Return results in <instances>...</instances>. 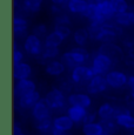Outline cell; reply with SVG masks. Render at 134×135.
<instances>
[{
	"mask_svg": "<svg viewBox=\"0 0 134 135\" xmlns=\"http://www.w3.org/2000/svg\"><path fill=\"white\" fill-rule=\"evenodd\" d=\"M101 135H114V134H112V133H107V132H104Z\"/></svg>",
	"mask_w": 134,
	"mask_h": 135,
	"instance_id": "obj_42",
	"label": "cell"
},
{
	"mask_svg": "<svg viewBox=\"0 0 134 135\" xmlns=\"http://www.w3.org/2000/svg\"><path fill=\"white\" fill-rule=\"evenodd\" d=\"M69 106H80V107L89 108L92 105V99L86 93H72L67 98Z\"/></svg>",
	"mask_w": 134,
	"mask_h": 135,
	"instance_id": "obj_11",
	"label": "cell"
},
{
	"mask_svg": "<svg viewBox=\"0 0 134 135\" xmlns=\"http://www.w3.org/2000/svg\"><path fill=\"white\" fill-rule=\"evenodd\" d=\"M44 0H22L24 7L27 12L37 13L40 11L41 6H42Z\"/></svg>",
	"mask_w": 134,
	"mask_h": 135,
	"instance_id": "obj_27",
	"label": "cell"
},
{
	"mask_svg": "<svg viewBox=\"0 0 134 135\" xmlns=\"http://www.w3.org/2000/svg\"><path fill=\"white\" fill-rule=\"evenodd\" d=\"M98 118L100 120H107V119H115V106H112L111 103H102L97 110Z\"/></svg>",
	"mask_w": 134,
	"mask_h": 135,
	"instance_id": "obj_20",
	"label": "cell"
},
{
	"mask_svg": "<svg viewBox=\"0 0 134 135\" xmlns=\"http://www.w3.org/2000/svg\"><path fill=\"white\" fill-rule=\"evenodd\" d=\"M127 86L130 88L134 87V75H131V76H128V82H127Z\"/></svg>",
	"mask_w": 134,
	"mask_h": 135,
	"instance_id": "obj_40",
	"label": "cell"
},
{
	"mask_svg": "<svg viewBox=\"0 0 134 135\" xmlns=\"http://www.w3.org/2000/svg\"><path fill=\"white\" fill-rule=\"evenodd\" d=\"M33 34H35L37 37L39 38H44V37H47V26L44 25V24H39V25H35L33 27Z\"/></svg>",
	"mask_w": 134,
	"mask_h": 135,
	"instance_id": "obj_33",
	"label": "cell"
},
{
	"mask_svg": "<svg viewBox=\"0 0 134 135\" xmlns=\"http://www.w3.org/2000/svg\"><path fill=\"white\" fill-rule=\"evenodd\" d=\"M112 65H113V59L109 55H107V54L99 52L92 59L91 67L95 73V75H104L109 72Z\"/></svg>",
	"mask_w": 134,
	"mask_h": 135,
	"instance_id": "obj_3",
	"label": "cell"
},
{
	"mask_svg": "<svg viewBox=\"0 0 134 135\" xmlns=\"http://www.w3.org/2000/svg\"><path fill=\"white\" fill-rule=\"evenodd\" d=\"M68 132H64V131H59V129H55V128H53V131H52V135H68L67 134Z\"/></svg>",
	"mask_w": 134,
	"mask_h": 135,
	"instance_id": "obj_39",
	"label": "cell"
},
{
	"mask_svg": "<svg viewBox=\"0 0 134 135\" xmlns=\"http://www.w3.org/2000/svg\"><path fill=\"white\" fill-rule=\"evenodd\" d=\"M54 31H56V32H58L64 39L69 38V35L72 34V30L68 25H55Z\"/></svg>",
	"mask_w": 134,
	"mask_h": 135,
	"instance_id": "obj_32",
	"label": "cell"
},
{
	"mask_svg": "<svg viewBox=\"0 0 134 135\" xmlns=\"http://www.w3.org/2000/svg\"><path fill=\"white\" fill-rule=\"evenodd\" d=\"M28 30V22L25 18L15 15L13 18V33L17 38H22L26 35Z\"/></svg>",
	"mask_w": 134,
	"mask_h": 135,
	"instance_id": "obj_15",
	"label": "cell"
},
{
	"mask_svg": "<svg viewBox=\"0 0 134 135\" xmlns=\"http://www.w3.org/2000/svg\"><path fill=\"white\" fill-rule=\"evenodd\" d=\"M87 108L80 106H69L67 108V115L74 121V123H82L85 116L87 114Z\"/></svg>",
	"mask_w": 134,
	"mask_h": 135,
	"instance_id": "obj_17",
	"label": "cell"
},
{
	"mask_svg": "<svg viewBox=\"0 0 134 135\" xmlns=\"http://www.w3.org/2000/svg\"><path fill=\"white\" fill-rule=\"evenodd\" d=\"M24 60V53L20 51V48L13 49V65H18Z\"/></svg>",
	"mask_w": 134,
	"mask_h": 135,
	"instance_id": "obj_35",
	"label": "cell"
},
{
	"mask_svg": "<svg viewBox=\"0 0 134 135\" xmlns=\"http://www.w3.org/2000/svg\"><path fill=\"white\" fill-rule=\"evenodd\" d=\"M66 66L61 60H51L46 65L45 67V72L48 75H52V76H60L61 74L65 72Z\"/></svg>",
	"mask_w": 134,
	"mask_h": 135,
	"instance_id": "obj_18",
	"label": "cell"
},
{
	"mask_svg": "<svg viewBox=\"0 0 134 135\" xmlns=\"http://www.w3.org/2000/svg\"><path fill=\"white\" fill-rule=\"evenodd\" d=\"M40 99H41L40 93L34 90V92L30 93V94H26L18 99V105H19V107L24 108V109H28V108H32Z\"/></svg>",
	"mask_w": 134,
	"mask_h": 135,
	"instance_id": "obj_16",
	"label": "cell"
},
{
	"mask_svg": "<svg viewBox=\"0 0 134 135\" xmlns=\"http://www.w3.org/2000/svg\"><path fill=\"white\" fill-rule=\"evenodd\" d=\"M100 122L102 123V126H104V129L105 132H107V133H115V132L118 131V123L117 121H115V119H107V120H100Z\"/></svg>",
	"mask_w": 134,
	"mask_h": 135,
	"instance_id": "obj_31",
	"label": "cell"
},
{
	"mask_svg": "<svg viewBox=\"0 0 134 135\" xmlns=\"http://www.w3.org/2000/svg\"><path fill=\"white\" fill-rule=\"evenodd\" d=\"M65 40L56 31L51 32L47 37L45 38V46L46 47H59L63 44V41Z\"/></svg>",
	"mask_w": 134,
	"mask_h": 135,
	"instance_id": "obj_24",
	"label": "cell"
},
{
	"mask_svg": "<svg viewBox=\"0 0 134 135\" xmlns=\"http://www.w3.org/2000/svg\"><path fill=\"white\" fill-rule=\"evenodd\" d=\"M31 113L34 120H41L51 116V108L50 106L46 103L45 99H40L32 108H31Z\"/></svg>",
	"mask_w": 134,
	"mask_h": 135,
	"instance_id": "obj_10",
	"label": "cell"
},
{
	"mask_svg": "<svg viewBox=\"0 0 134 135\" xmlns=\"http://www.w3.org/2000/svg\"><path fill=\"white\" fill-rule=\"evenodd\" d=\"M111 5H112V8L115 12V14L128 11V7H130L127 0H111Z\"/></svg>",
	"mask_w": 134,
	"mask_h": 135,
	"instance_id": "obj_28",
	"label": "cell"
},
{
	"mask_svg": "<svg viewBox=\"0 0 134 135\" xmlns=\"http://www.w3.org/2000/svg\"><path fill=\"white\" fill-rule=\"evenodd\" d=\"M44 99L51 109L56 112H61L66 107V103H68L65 94H64V90L59 89V88H53L45 95Z\"/></svg>",
	"mask_w": 134,
	"mask_h": 135,
	"instance_id": "obj_2",
	"label": "cell"
},
{
	"mask_svg": "<svg viewBox=\"0 0 134 135\" xmlns=\"http://www.w3.org/2000/svg\"><path fill=\"white\" fill-rule=\"evenodd\" d=\"M95 75L92 67H88L86 65H79L72 69L71 73V80L75 85H82L88 84L89 80Z\"/></svg>",
	"mask_w": 134,
	"mask_h": 135,
	"instance_id": "obj_5",
	"label": "cell"
},
{
	"mask_svg": "<svg viewBox=\"0 0 134 135\" xmlns=\"http://www.w3.org/2000/svg\"><path fill=\"white\" fill-rule=\"evenodd\" d=\"M89 2L87 0H69L67 2V8L72 13H78V14H82L86 11L87 6Z\"/></svg>",
	"mask_w": 134,
	"mask_h": 135,
	"instance_id": "obj_22",
	"label": "cell"
},
{
	"mask_svg": "<svg viewBox=\"0 0 134 135\" xmlns=\"http://www.w3.org/2000/svg\"><path fill=\"white\" fill-rule=\"evenodd\" d=\"M95 4H97V18L94 22L104 24L109 21L111 19H114L115 12L112 8L111 0H95Z\"/></svg>",
	"mask_w": 134,
	"mask_h": 135,
	"instance_id": "obj_4",
	"label": "cell"
},
{
	"mask_svg": "<svg viewBox=\"0 0 134 135\" xmlns=\"http://www.w3.org/2000/svg\"><path fill=\"white\" fill-rule=\"evenodd\" d=\"M81 15L87 18L89 21H94L95 18H97V4H95V2H89L86 11L82 13Z\"/></svg>",
	"mask_w": 134,
	"mask_h": 135,
	"instance_id": "obj_30",
	"label": "cell"
},
{
	"mask_svg": "<svg viewBox=\"0 0 134 135\" xmlns=\"http://www.w3.org/2000/svg\"><path fill=\"white\" fill-rule=\"evenodd\" d=\"M55 25H71V19L68 18V15L64 14V13H60L55 17Z\"/></svg>",
	"mask_w": 134,
	"mask_h": 135,
	"instance_id": "obj_34",
	"label": "cell"
},
{
	"mask_svg": "<svg viewBox=\"0 0 134 135\" xmlns=\"http://www.w3.org/2000/svg\"><path fill=\"white\" fill-rule=\"evenodd\" d=\"M115 24L123 27H128V26L134 25V12L133 11H126L122 13H117L114 17Z\"/></svg>",
	"mask_w": 134,
	"mask_h": 135,
	"instance_id": "obj_19",
	"label": "cell"
},
{
	"mask_svg": "<svg viewBox=\"0 0 134 135\" xmlns=\"http://www.w3.org/2000/svg\"><path fill=\"white\" fill-rule=\"evenodd\" d=\"M35 128L40 132L41 134H48L52 133L53 131V119L51 116L45 119H41V120H35Z\"/></svg>",
	"mask_w": 134,
	"mask_h": 135,
	"instance_id": "obj_23",
	"label": "cell"
},
{
	"mask_svg": "<svg viewBox=\"0 0 134 135\" xmlns=\"http://www.w3.org/2000/svg\"><path fill=\"white\" fill-rule=\"evenodd\" d=\"M37 90V86H35V82L31 79H22V80H18L17 84L14 86V95L15 98H21L26 94Z\"/></svg>",
	"mask_w": 134,
	"mask_h": 135,
	"instance_id": "obj_9",
	"label": "cell"
},
{
	"mask_svg": "<svg viewBox=\"0 0 134 135\" xmlns=\"http://www.w3.org/2000/svg\"><path fill=\"white\" fill-rule=\"evenodd\" d=\"M60 54V51H59V47H46L44 48L42 51V59H47V60H54L56 56Z\"/></svg>",
	"mask_w": 134,
	"mask_h": 135,
	"instance_id": "obj_29",
	"label": "cell"
},
{
	"mask_svg": "<svg viewBox=\"0 0 134 135\" xmlns=\"http://www.w3.org/2000/svg\"><path fill=\"white\" fill-rule=\"evenodd\" d=\"M18 135H26V134H24V133H21V134H18Z\"/></svg>",
	"mask_w": 134,
	"mask_h": 135,
	"instance_id": "obj_44",
	"label": "cell"
},
{
	"mask_svg": "<svg viewBox=\"0 0 134 135\" xmlns=\"http://www.w3.org/2000/svg\"><path fill=\"white\" fill-rule=\"evenodd\" d=\"M108 87L112 88H122L127 86L128 76L123 72L120 71H109L107 74H105Z\"/></svg>",
	"mask_w": 134,
	"mask_h": 135,
	"instance_id": "obj_7",
	"label": "cell"
},
{
	"mask_svg": "<svg viewBox=\"0 0 134 135\" xmlns=\"http://www.w3.org/2000/svg\"><path fill=\"white\" fill-rule=\"evenodd\" d=\"M33 73V69L31 65L26 62H20L18 65H13V78L15 80H22V79H30Z\"/></svg>",
	"mask_w": 134,
	"mask_h": 135,
	"instance_id": "obj_12",
	"label": "cell"
},
{
	"mask_svg": "<svg viewBox=\"0 0 134 135\" xmlns=\"http://www.w3.org/2000/svg\"><path fill=\"white\" fill-rule=\"evenodd\" d=\"M74 126V121L67 114H61L53 119V127L59 131L69 132Z\"/></svg>",
	"mask_w": 134,
	"mask_h": 135,
	"instance_id": "obj_13",
	"label": "cell"
},
{
	"mask_svg": "<svg viewBox=\"0 0 134 135\" xmlns=\"http://www.w3.org/2000/svg\"><path fill=\"white\" fill-rule=\"evenodd\" d=\"M51 1H52V4H54V5L64 6V5H67V2H68L69 0H51Z\"/></svg>",
	"mask_w": 134,
	"mask_h": 135,
	"instance_id": "obj_38",
	"label": "cell"
},
{
	"mask_svg": "<svg viewBox=\"0 0 134 135\" xmlns=\"http://www.w3.org/2000/svg\"><path fill=\"white\" fill-rule=\"evenodd\" d=\"M21 127H20L19 123H14L13 124V135H18V134H21Z\"/></svg>",
	"mask_w": 134,
	"mask_h": 135,
	"instance_id": "obj_37",
	"label": "cell"
},
{
	"mask_svg": "<svg viewBox=\"0 0 134 135\" xmlns=\"http://www.w3.org/2000/svg\"><path fill=\"white\" fill-rule=\"evenodd\" d=\"M41 135H52L51 133H48V134H41Z\"/></svg>",
	"mask_w": 134,
	"mask_h": 135,
	"instance_id": "obj_43",
	"label": "cell"
},
{
	"mask_svg": "<svg viewBox=\"0 0 134 135\" xmlns=\"http://www.w3.org/2000/svg\"><path fill=\"white\" fill-rule=\"evenodd\" d=\"M89 38L91 37L87 28H79L73 33V40L78 46H84Z\"/></svg>",
	"mask_w": 134,
	"mask_h": 135,
	"instance_id": "obj_25",
	"label": "cell"
},
{
	"mask_svg": "<svg viewBox=\"0 0 134 135\" xmlns=\"http://www.w3.org/2000/svg\"><path fill=\"white\" fill-rule=\"evenodd\" d=\"M108 87L106 78L104 75H94L86 85V90L88 94H100L105 92Z\"/></svg>",
	"mask_w": 134,
	"mask_h": 135,
	"instance_id": "obj_8",
	"label": "cell"
},
{
	"mask_svg": "<svg viewBox=\"0 0 134 135\" xmlns=\"http://www.w3.org/2000/svg\"><path fill=\"white\" fill-rule=\"evenodd\" d=\"M44 46L42 45V41H41V38L37 37L35 34H30L25 38V41H24V49L27 54L32 56H39L42 54V51H44Z\"/></svg>",
	"mask_w": 134,
	"mask_h": 135,
	"instance_id": "obj_6",
	"label": "cell"
},
{
	"mask_svg": "<svg viewBox=\"0 0 134 135\" xmlns=\"http://www.w3.org/2000/svg\"><path fill=\"white\" fill-rule=\"evenodd\" d=\"M118 126L127 129V131H134V115L131 112H123L115 116Z\"/></svg>",
	"mask_w": 134,
	"mask_h": 135,
	"instance_id": "obj_14",
	"label": "cell"
},
{
	"mask_svg": "<svg viewBox=\"0 0 134 135\" xmlns=\"http://www.w3.org/2000/svg\"><path fill=\"white\" fill-rule=\"evenodd\" d=\"M99 52L107 54V55H109L112 59H114L115 56L121 55V49L118 47V46L113 45L112 42H107V44H105V45H102L101 47H100Z\"/></svg>",
	"mask_w": 134,
	"mask_h": 135,
	"instance_id": "obj_26",
	"label": "cell"
},
{
	"mask_svg": "<svg viewBox=\"0 0 134 135\" xmlns=\"http://www.w3.org/2000/svg\"><path fill=\"white\" fill-rule=\"evenodd\" d=\"M131 97H132V99L134 100V87L131 88Z\"/></svg>",
	"mask_w": 134,
	"mask_h": 135,
	"instance_id": "obj_41",
	"label": "cell"
},
{
	"mask_svg": "<svg viewBox=\"0 0 134 135\" xmlns=\"http://www.w3.org/2000/svg\"><path fill=\"white\" fill-rule=\"evenodd\" d=\"M105 132L104 126L101 122H89L84 123L82 126V134L84 135H101Z\"/></svg>",
	"mask_w": 134,
	"mask_h": 135,
	"instance_id": "obj_21",
	"label": "cell"
},
{
	"mask_svg": "<svg viewBox=\"0 0 134 135\" xmlns=\"http://www.w3.org/2000/svg\"><path fill=\"white\" fill-rule=\"evenodd\" d=\"M89 59V53L82 46H79L76 48L71 49L69 52H66L61 55V61L65 64L67 68L73 69L74 67L79 65H84Z\"/></svg>",
	"mask_w": 134,
	"mask_h": 135,
	"instance_id": "obj_1",
	"label": "cell"
},
{
	"mask_svg": "<svg viewBox=\"0 0 134 135\" xmlns=\"http://www.w3.org/2000/svg\"><path fill=\"white\" fill-rule=\"evenodd\" d=\"M98 118V113H92V112H87L86 116H85L84 121H82V124L84 123H89V122H94Z\"/></svg>",
	"mask_w": 134,
	"mask_h": 135,
	"instance_id": "obj_36",
	"label": "cell"
}]
</instances>
